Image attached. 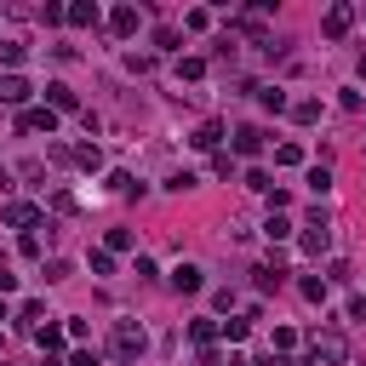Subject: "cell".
Returning a JSON list of instances; mask_svg holds the SVG:
<instances>
[{"mask_svg":"<svg viewBox=\"0 0 366 366\" xmlns=\"http://www.w3.org/2000/svg\"><path fill=\"white\" fill-rule=\"evenodd\" d=\"M303 298H309V303H327V281H315V274H309V281H303Z\"/></svg>","mask_w":366,"mask_h":366,"instance_id":"21","label":"cell"},{"mask_svg":"<svg viewBox=\"0 0 366 366\" xmlns=\"http://www.w3.org/2000/svg\"><path fill=\"white\" fill-rule=\"evenodd\" d=\"M34 217H40V212H34V206H29V201H12V206H6V212H0V223H6V229H29V223H34Z\"/></svg>","mask_w":366,"mask_h":366,"instance_id":"6","label":"cell"},{"mask_svg":"<svg viewBox=\"0 0 366 366\" xmlns=\"http://www.w3.org/2000/svg\"><path fill=\"white\" fill-rule=\"evenodd\" d=\"M69 23H80V29H92V23H98V6H86V0H80V6H69Z\"/></svg>","mask_w":366,"mask_h":366,"instance_id":"15","label":"cell"},{"mask_svg":"<svg viewBox=\"0 0 366 366\" xmlns=\"http://www.w3.org/2000/svg\"><path fill=\"white\" fill-rule=\"evenodd\" d=\"M12 286H18V274H12L6 263H0V292H12Z\"/></svg>","mask_w":366,"mask_h":366,"instance_id":"30","label":"cell"},{"mask_svg":"<svg viewBox=\"0 0 366 366\" xmlns=\"http://www.w3.org/2000/svg\"><path fill=\"white\" fill-rule=\"evenodd\" d=\"M281 366H309V360H281Z\"/></svg>","mask_w":366,"mask_h":366,"instance_id":"33","label":"cell"},{"mask_svg":"<svg viewBox=\"0 0 366 366\" xmlns=\"http://www.w3.org/2000/svg\"><path fill=\"white\" fill-rule=\"evenodd\" d=\"M349 23H355V6H332L320 29H327V40H343V34H349Z\"/></svg>","mask_w":366,"mask_h":366,"instance_id":"5","label":"cell"},{"mask_svg":"<svg viewBox=\"0 0 366 366\" xmlns=\"http://www.w3.org/2000/svg\"><path fill=\"white\" fill-rule=\"evenodd\" d=\"M235 149H241V155H258V149H263V126H252V120L235 126Z\"/></svg>","mask_w":366,"mask_h":366,"instance_id":"8","label":"cell"},{"mask_svg":"<svg viewBox=\"0 0 366 366\" xmlns=\"http://www.w3.org/2000/svg\"><path fill=\"white\" fill-rule=\"evenodd\" d=\"M343 355H349V343H343V332H338V327H327V332L315 327V360H327V366H343Z\"/></svg>","mask_w":366,"mask_h":366,"instance_id":"2","label":"cell"},{"mask_svg":"<svg viewBox=\"0 0 366 366\" xmlns=\"http://www.w3.org/2000/svg\"><path fill=\"white\" fill-rule=\"evenodd\" d=\"M212 332H217V327H212V320H189V338H195L201 349H212Z\"/></svg>","mask_w":366,"mask_h":366,"instance_id":"16","label":"cell"},{"mask_svg":"<svg viewBox=\"0 0 366 366\" xmlns=\"http://www.w3.org/2000/svg\"><path fill=\"white\" fill-rule=\"evenodd\" d=\"M263 229H269V241H286V235H292V223H286V217H281V212H274V217H269V223H263Z\"/></svg>","mask_w":366,"mask_h":366,"instance_id":"19","label":"cell"},{"mask_svg":"<svg viewBox=\"0 0 366 366\" xmlns=\"http://www.w3.org/2000/svg\"><path fill=\"white\" fill-rule=\"evenodd\" d=\"M132 246V229H109V252H126Z\"/></svg>","mask_w":366,"mask_h":366,"instance_id":"28","label":"cell"},{"mask_svg":"<svg viewBox=\"0 0 366 366\" xmlns=\"http://www.w3.org/2000/svg\"><path fill=\"white\" fill-rule=\"evenodd\" d=\"M109 349H115V360H137L149 349V338H144V327H137V320H115V332H109Z\"/></svg>","mask_w":366,"mask_h":366,"instance_id":"1","label":"cell"},{"mask_svg":"<svg viewBox=\"0 0 366 366\" xmlns=\"http://www.w3.org/2000/svg\"><path fill=\"white\" fill-rule=\"evenodd\" d=\"M309 189H315V195H327V189H332V172H327V166H315V172H309Z\"/></svg>","mask_w":366,"mask_h":366,"instance_id":"18","label":"cell"},{"mask_svg":"<svg viewBox=\"0 0 366 366\" xmlns=\"http://www.w3.org/2000/svg\"><path fill=\"white\" fill-rule=\"evenodd\" d=\"M0 63H6V69L23 63V46H18V40H0Z\"/></svg>","mask_w":366,"mask_h":366,"instance_id":"20","label":"cell"},{"mask_svg":"<svg viewBox=\"0 0 366 366\" xmlns=\"http://www.w3.org/2000/svg\"><path fill=\"white\" fill-rule=\"evenodd\" d=\"M46 98H52V109H75V92H69L63 80H52V86H46Z\"/></svg>","mask_w":366,"mask_h":366,"instance_id":"13","label":"cell"},{"mask_svg":"<svg viewBox=\"0 0 366 366\" xmlns=\"http://www.w3.org/2000/svg\"><path fill=\"white\" fill-rule=\"evenodd\" d=\"M217 137H223V126H217V120H206V126L189 137V144H195V149H217Z\"/></svg>","mask_w":366,"mask_h":366,"instance_id":"11","label":"cell"},{"mask_svg":"<svg viewBox=\"0 0 366 366\" xmlns=\"http://www.w3.org/2000/svg\"><path fill=\"white\" fill-rule=\"evenodd\" d=\"M274 160H281V166H298V160H303V149H298V144H281V149H274Z\"/></svg>","mask_w":366,"mask_h":366,"instance_id":"24","label":"cell"},{"mask_svg":"<svg viewBox=\"0 0 366 366\" xmlns=\"http://www.w3.org/2000/svg\"><path fill=\"white\" fill-rule=\"evenodd\" d=\"M258 98H263V109H274V115L286 109V92H274V86H269V92H258Z\"/></svg>","mask_w":366,"mask_h":366,"instance_id":"25","label":"cell"},{"mask_svg":"<svg viewBox=\"0 0 366 366\" xmlns=\"http://www.w3.org/2000/svg\"><path fill=\"white\" fill-rule=\"evenodd\" d=\"M166 189H177V195H183V189H195V172H172V177H166Z\"/></svg>","mask_w":366,"mask_h":366,"instance_id":"26","label":"cell"},{"mask_svg":"<svg viewBox=\"0 0 366 366\" xmlns=\"http://www.w3.org/2000/svg\"><path fill=\"white\" fill-rule=\"evenodd\" d=\"M29 92H34V86H29L23 75H6V80H0V103H29Z\"/></svg>","mask_w":366,"mask_h":366,"instance_id":"7","label":"cell"},{"mask_svg":"<svg viewBox=\"0 0 366 366\" xmlns=\"http://www.w3.org/2000/svg\"><path fill=\"white\" fill-rule=\"evenodd\" d=\"M246 332H252V315H246V320H223V338H229V343H241Z\"/></svg>","mask_w":366,"mask_h":366,"instance_id":"17","label":"cell"},{"mask_svg":"<svg viewBox=\"0 0 366 366\" xmlns=\"http://www.w3.org/2000/svg\"><path fill=\"white\" fill-rule=\"evenodd\" d=\"M246 189H258V195H269L274 183H269V172H246Z\"/></svg>","mask_w":366,"mask_h":366,"instance_id":"27","label":"cell"},{"mask_svg":"<svg viewBox=\"0 0 366 366\" xmlns=\"http://www.w3.org/2000/svg\"><path fill=\"white\" fill-rule=\"evenodd\" d=\"M349 320H366V298H349Z\"/></svg>","mask_w":366,"mask_h":366,"instance_id":"31","label":"cell"},{"mask_svg":"<svg viewBox=\"0 0 366 366\" xmlns=\"http://www.w3.org/2000/svg\"><path fill=\"white\" fill-rule=\"evenodd\" d=\"M177 75H183V80H201V75H206V63H201V58H183V63H177Z\"/></svg>","mask_w":366,"mask_h":366,"instance_id":"22","label":"cell"},{"mask_svg":"<svg viewBox=\"0 0 366 366\" xmlns=\"http://www.w3.org/2000/svg\"><path fill=\"white\" fill-rule=\"evenodd\" d=\"M75 160H80L86 172H98V166H103V149H98V144H80V149H75Z\"/></svg>","mask_w":366,"mask_h":366,"instance_id":"14","label":"cell"},{"mask_svg":"<svg viewBox=\"0 0 366 366\" xmlns=\"http://www.w3.org/2000/svg\"><path fill=\"white\" fill-rule=\"evenodd\" d=\"M292 120H298V126H315V120H320V103H315V98L292 103Z\"/></svg>","mask_w":366,"mask_h":366,"instance_id":"12","label":"cell"},{"mask_svg":"<svg viewBox=\"0 0 366 366\" xmlns=\"http://www.w3.org/2000/svg\"><path fill=\"white\" fill-rule=\"evenodd\" d=\"M69 366H98V349H75V355H69Z\"/></svg>","mask_w":366,"mask_h":366,"instance_id":"29","label":"cell"},{"mask_svg":"<svg viewBox=\"0 0 366 366\" xmlns=\"http://www.w3.org/2000/svg\"><path fill=\"white\" fill-rule=\"evenodd\" d=\"M6 315H12V309H6V298H0V320H6Z\"/></svg>","mask_w":366,"mask_h":366,"instance_id":"32","label":"cell"},{"mask_svg":"<svg viewBox=\"0 0 366 366\" xmlns=\"http://www.w3.org/2000/svg\"><path fill=\"white\" fill-rule=\"evenodd\" d=\"M137 23H144V18H137V6H115V12H109V29H115V34H137Z\"/></svg>","mask_w":366,"mask_h":366,"instance_id":"9","label":"cell"},{"mask_svg":"<svg viewBox=\"0 0 366 366\" xmlns=\"http://www.w3.org/2000/svg\"><path fill=\"white\" fill-rule=\"evenodd\" d=\"M206 281H201V263H177L172 269V292H201Z\"/></svg>","mask_w":366,"mask_h":366,"instance_id":"4","label":"cell"},{"mask_svg":"<svg viewBox=\"0 0 366 366\" xmlns=\"http://www.w3.org/2000/svg\"><path fill=\"white\" fill-rule=\"evenodd\" d=\"M92 274H115V252H92Z\"/></svg>","mask_w":366,"mask_h":366,"instance_id":"23","label":"cell"},{"mask_svg":"<svg viewBox=\"0 0 366 366\" xmlns=\"http://www.w3.org/2000/svg\"><path fill=\"white\" fill-rule=\"evenodd\" d=\"M18 126H23V132H46V137H52V132H58V109H23Z\"/></svg>","mask_w":366,"mask_h":366,"instance_id":"3","label":"cell"},{"mask_svg":"<svg viewBox=\"0 0 366 366\" xmlns=\"http://www.w3.org/2000/svg\"><path fill=\"white\" fill-rule=\"evenodd\" d=\"M34 338H40V349H46V355L69 343V332H63V327H34Z\"/></svg>","mask_w":366,"mask_h":366,"instance_id":"10","label":"cell"}]
</instances>
